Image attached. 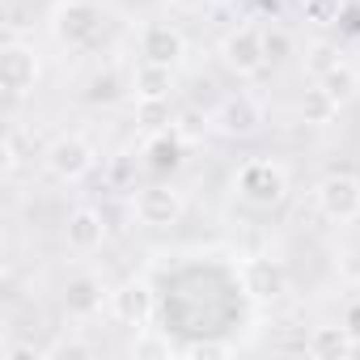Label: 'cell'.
Here are the masks:
<instances>
[{
	"label": "cell",
	"mask_w": 360,
	"mask_h": 360,
	"mask_svg": "<svg viewBox=\"0 0 360 360\" xmlns=\"http://www.w3.org/2000/svg\"><path fill=\"white\" fill-rule=\"evenodd\" d=\"M18 169V144H13V136L5 140V174H13Z\"/></svg>",
	"instance_id": "cell-28"
},
{
	"label": "cell",
	"mask_w": 360,
	"mask_h": 360,
	"mask_svg": "<svg viewBox=\"0 0 360 360\" xmlns=\"http://www.w3.org/2000/svg\"><path fill=\"white\" fill-rule=\"evenodd\" d=\"M314 204L326 221H356L360 217V178L352 174H326L314 187Z\"/></svg>",
	"instance_id": "cell-7"
},
{
	"label": "cell",
	"mask_w": 360,
	"mask_h": 360,
	"mask_svg": "<svg viewBox=\"0 0 360 360\" xmlns=\"http://www.w3.org/2000/svg\"><path fill=\"white\" fill-rule=\"evenodd\" d=\"M102 301H106V288H102L98 276H72L68 288H64V309L72 318H94L102 309Z\"/></svg>",
	"instance_id": "cell-15"
},
{
	"label": "cell",
	"mask_w": 360,
	"mask_h": 360,
	"mask_svg": "<svg viewBox=\"0 0 360 360\" xmlns=\"http://www.w3.org/2000/svg\"><path fill=\"white\" fill-rule=\"evenodd\" d=\"M335 64H339V47H335V43H314L309 56H305V68L314 72V81H318L326 68H335Z\"/></svg>",
	"instance_id": "cell-22"
},
{
	"label": "cell",
	"mask_w": 360,
	"mask_h": 360,
	"mask_svg": "<svg viewBox=\"0 0 360 360\" xmlns=\"http://www.w3.org/2000/svg\"><path fill=\"white\" fill-rule=\"evenodd\" d=\"M183 148H187V140L178 136V127L169 123V127H161V131H153L148 136V144H144V165L148 169H178L183 165Z\"/></svg>",
	"instance_id": "cell-14"
},
{
	"label": "cell",
	"mask_w": 360,
	"mask_h": 360,
	"mask_svg": "<svg viewBox=\"0 0 360 360\" xmlns=\"http://www.w3.org/2000/svg\"><path fill=\"white\" fill-rule=\"evenodd\" d=\"M174 127H178V136H183V140H195L200 131H208V127H212V115H200V110H183Z\"/></svg>",
	"instance_id": "cell-24"
},
{
	"label": "cell",
	"mask_w": 360,
	"mask_h": 360,
	"mask_svg": "<svg viewBox=\"0 0 360 360\" xmlns=\"http://www.w3.org/2000/svg\"><path fill=\"white\" fill-rule=\"evenodd\" d=\"M233 352V343L229 339H200V343H191L187 347V356L191 360H221V356H229Z\"/></svg>",
	"instance_id": "cell-23"
},
{
	"label": "cell",
	"mask_w": 360,
	"mask_h": 360,
	"mask_svg": "<svg viewBox=\"0 0 360 360\" xmlns=\"http://www.w3.org/2000/svg\"><path fill=\"white\" fill-rule=\"evenodd\" d=\"M43 356H47V360H89V356H94V343H85V339L72 335V339H56Z\"/></svg>",
	"instance_id": "cell-21"
},
{
	"label": "cell",
	"mask_w": 360,
	"mask_h": 360,
	"mask_svg": "<svg viewBox=\"0 0 360 360\" xmlns=\"http://www.w3.org/2000/svg\"><path fill=\"white\" fill-rule=\"evenodd\" d=\"M131 212L144 229H169L183 221L187 212V195L178 187H165V183H153V187H140L131 195Z\"/></svg>",
	"instance_id": "cell-4"
},
{
	"label": "cell",
	"mask_w": 360,
	"mask_h": 360,
	"mask_svg": "<svg viewBox=\"0 0 360 360\" xmlns=\"http://www.w3.org/2000/svg\"><path fill=\"white\" fill-rule=\"evenodd\" d=\"M335 115H339V102H335L322 85L305 89V98H301V119H305V123L326 127V123H335Z\"/></svg>",
	"instance_id": "cell-18"
},
{
	"label": "cell",
	"mask_w": 360,
	"mask_h": 360,
	"mask_svg": "<svg viewBox=\"0 0 360 360\" xmlns=\"http://www.w3.org/2000/svg\"><path fill=\"white\" fill-rule=\"evenodd\" d=\"M263 39H267V60H284L292 51V39L284 30H263Z\"/></svg>",
	"instance_id": "cell-25"
},
{
	"label": "cell",
	"mask_w": 360,
	"mask_h": 360,
	"mask_svg": "<svg viewBox=\"0 0 360 360\" xmlns=\"http://www.w3.org/2000/svg\"><path fill=\"white\" fill-rule=\"evenodd\" d=\"M347 0H301V18L309 26H339Z\"/></svg>",
	"instance_id": "cell-20"
},
{
	"label": "cell",
	"mask_w": 360,
	"mask_h": 360,
	"mask_svg": "<svg viewBox=\"0 0 360 360\" xmlns=\"http://www.w3.org/2000/svg\"><path fill=\"white\" fill-rule=\"evenodd\" d=\"M0 72H5V89H9L13 102L26 98L39 85V72H43L39 51L30 43H22V39H9L5 47H0Z\"/></svg>",
	"instance_id": "cell-8"
},
{
	"label": "cell",
	"mask_w": 360,
	"mask_h": 360,
	"mask_svg": "<svg viewBox=\"0 0 360 360\" xmlns=\"http://www.w3.org/2000/svg\"><path fill=\"white\" fill-rule=\"evenodd\" d=\"M221 64L233 77H259L271 60H267V39L259 26H238L221 39Z\"/></svg>",
	"instance_id": "cell-5"
},
{
	"label": "cell",
	"mask_w": 360,
	"mask_h": 360,
	"mask_svg": "<svg viewBox=\"0 0 360 360\" xmlns=\"http://www.w3.org/2000/svg\"><path fill=\"white\" fill-rule=\"evenodd\" d=\"M343 330H347L352 343L360 347V301H347V309H343Z\"/></svg>",
	"instance_id": "cell-26"
},
{
	"label": "cell",
	"mask_w": 360,
	"mask_h": 360,
	"mask_svg": "<svg viewBox=\"0 0 360 360\" xmlns=\"http://www.w3.org/2000/svg\"><path fill=\"white\" fill-rule=\"evenodd\" d=\"M263 123H267V110H263V102L250 98V94H233V98H225V102L212 110V131L225 136V140H246V136H255Z\"/></svg>",
	"instance_id": "cell-6"
},
{
	"label": "cell",
	"mask_w": 360,
	"mask_h": 360,
	"mask_svg": "<svg viewBox=\"0 0 360 360\" xmlns=\"http://www.w3.org/2000/svg\"><path fill=\"white\" fill-rule=\"evenodd\" d=\"M64 242H68V250H77V255L102 250V242H106V221H102V212H98V208H72V212H68V225H64Z\"/></svg>",
	"instance_id": "cell-12"
},
{
	"label": "cell",
	"mask_w": 360,
	"mask_h": 360,
	"mask_svg": "<svg viewBox=\"0 0 360 360\" xmlns=\"http://www.w3.org/2000/svg\"><path fill=\"white\" fill-rule=\"evenodd\" d=\"M305 352L314 360H347L356 352V343H352V335L339 322V326H314V335L305 339Z\"/></svg>",
	"instance_id": "cell-16"
},
{
	"label": "cell",
	"mask_w": 360,
	"mask_h": 360,
	"mask_svg": "<svg viewBox=\"0 0 360 360\" xmlns=\"http://www.w3.org/2000/svg\"><path fill=\"white\" fill-rule=\"evenodd\" d=\"M233 191L250 204V208H276L288 200V169L280 161L255 157L233 174Z\"/></svg>",
	"instance_id": "cell-1"
},
{
	"label": "cell",
	"mask_w": 360,
	"mask_h": 360,
	"mask_svg": "<svg viewBox=\"0 0 360 360\" xmlns=\"http://www.w3.org/2000/svg\"><path fill=\"white\" fill-rule=\"evenodd\" d=\"M318 85H322L339 106H347V102L360 98V72H356V64H347V60H339L335 68H326V72L318 77Z\"/></svg>",
	"instance_id": "cell-17"
},
{
	"label": "cell",
	"mask_w": 360,
	"mask_h": 360,
	"mask_svg": "<svg viewBox=\"0 0 360 360\" xmlns=\"http://www.w3.org/2000/svg\"><path fill=\"white\" fill-rule=\"evenodd\" d=\"M43 165H47L51 178H60V183H81V178H89L94 165H98V148L81 131H64V136H56L47 144Z\"/></svg>",
	"instance_id": "cell-2"
},
{
	"label": "cell",
	"mask_w": 360,
	"mask_h": 360,
	"mask_svg": "<svg viewBox=\"0 0 360 360\" xmlns=\"http://www.w3.org/2000/svg\"><path fill=\"white\" fill-rule=\"evenodd\" d=\"M140 56L144 60H153V64H178L187 56V34L178 30V26H169V22H148L144 30H140Z\"/></svg>",
	"instance_id": "cell-11"
},
{
	"label": "cell",
	"mask_w": 360,
	"mask_h": 360,
	"mask_svg": "<svg viewBox=\"0 0 360 360\" xmlns=\"http://www.w3.org/2000/svg\"><path fill=\"white\" fill-rule=\"evenodd\" d=\"M242 288L255 297V301H280L288 292V267L280 259H267V255H255L242 263Z\"/></svg>",
	"instance_id": "cell-10"
},
{
	"label": "cell",
	"mask_w": 360,
	"mask_h": 360,
	"mask_svg": "<svg viewBox=\"0 0 360 360\" xmlns=\"http://www.w3.org/2000/svg\"><path fill=\"white\" fill-rule=\"evenodd\" d=\"M212 5H225V0H212Z\"/></svg>",
	"instance_id": "cell-29"
},
{
	"label": "cell",
	"mask_w": 360,
	"mask_h": 360,
	"mask_svg": "<svg viewBox=\"0 0 360 360\" xmlns=\"http://www.w3.org/2000/svg\"><path fill=\"white\" fill-rule=\"evenodd\" d=\"M131 94H136V102H169V94H174V68L144 60L131 72Z\"/></svg>",
	"instance_id": "cell-13"
},
{
	"label": "cell",
	"mask_w": 360,
	"mask_h": 360,
	"mask_svg": "<svg viewBox=\"0 0 360 360\" xmlns=\"http://www.w3.org/2000/svg\"><path fill=\"white\" fill-rule=\"evenodd\" d=\"M43 352H34L30 343H5L0 347V360H39Z\"/></svg>",
	"instance_id": "cell-27"
},
{
	"label": "cell",
	"mask_w": 360,
	"mask_h": 360,
	"mask_svg": "<svg viewBox=\"0 0 360 360\" xmlns=\"http://www.w3.org/2000/svg\"><path fill=\"white\" fill-rule=\"evenodd\" d=\"M98 30H102V9L94 0H60L51 13V34L64 47H85L98 39Z\"/></svg>",
	"instance_id": "cell-3"
},
{
	"label": "cell",
	"mask_w": 360,
	"mask_h": 360,
	"mask_svg": "<svg viewBox=\"0 0 360 360\" xmlns=\"http://www.w3.org/2000/svg\"><path fill=\"white\" fill-rule=\"evenodd\" d=\"M153 309H157V297H153V284H148V280H123V284L110 292V314H115L123 326L144 330V326L153 322Z\"/></svg>",
	"instance_id": "cell-9"
},
{
	"label": "cell",
	"mask_w": 360,
	"mask_h": 360,
	"mask_svg": "<svg viewBox=\"0 0 360 360\" xmlns=\"http://www.w3.org/2000/svg\"><path fill=\"white\" fill-rule=\"evenodd\" d=\"M131 356L136 360H169L174 356V343H169V335H157V330H136V339H131Z\"/></svg>",
	"instance_id": "cell-19"
}]
</instances>
